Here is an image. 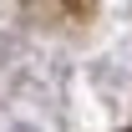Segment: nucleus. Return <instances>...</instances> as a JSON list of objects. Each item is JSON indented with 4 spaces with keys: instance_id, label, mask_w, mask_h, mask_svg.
I'll use <instances>...</instances> for the list:
<instances>
[{
    "instance_id": "obj_1",
    "label": "nucleus",
    "mask_w": 132,
    "mask_h": 132,
    "mask_svg": "<svg viewBox=\"0 0 132 132\" xmlns=\"http://www.w3.org/2000/svg\"><path fill=\"white\" fill-rule=\"evenodd\" d=\"M41 10L56 20H81V15H92V0H41Z\"/></svg>"
},
{
    "instance_id": "obj_3",
    "label": "nucleus",
    "mask_w": 132,
    "mask_h": 132,
    "mask_svg": "<svg viewBox=\"0 0 132 132\" xmlns=\"http://www.w3.org/2000/svg\"><path fill=\"white\" fill-rule=\"evenodd\" d=\"M127 132H132V127H127Z\"/></svg>"
},
{
    "instance_id": "obj_2",
    "label": "nucleus",
    "mask_w": 132,
    "mask_h": 132,
    "mask_svg": "<svg viewBox=\"0 0 132 132\" xmlns=\"http://www.w3.org/2000/svg\"><path fill=\"white\" fill-rule=\"evenodd\" d=\"M10 132H36V127H26V122H20V127H10Z\"/></svg>"
}]
</instances>
